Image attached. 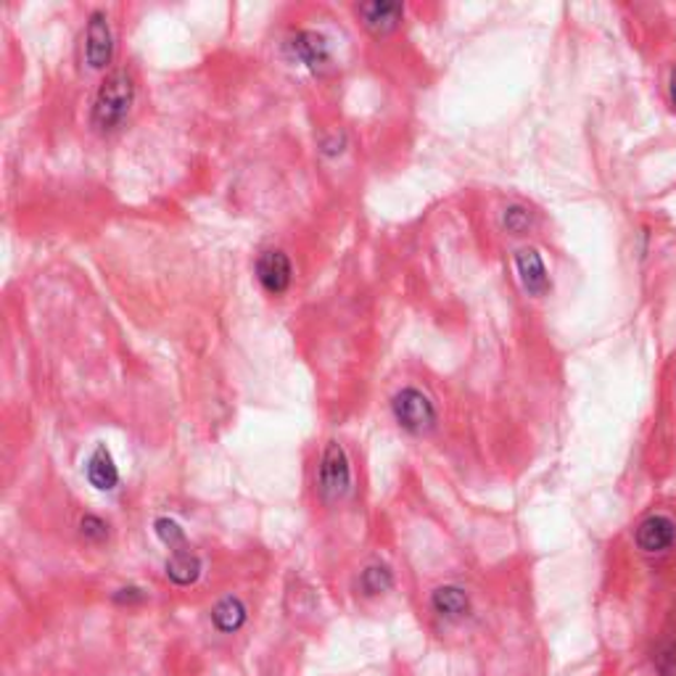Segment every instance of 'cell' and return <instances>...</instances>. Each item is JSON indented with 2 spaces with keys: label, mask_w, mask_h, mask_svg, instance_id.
<instances>
[{
  "label": "cell",
  "mask_w": 676,
  "mask_h": 676,
  "mask_svg": "<svg viewBox=\"0 0 676 676\" xmlns=\"http://www.w3.org/2000/svg\"><path fill=\"white\" fill-rule=\"evenodd\" d=\"M132 104H135V78L128 69H114L100 82L96 98H93L91 124L100 135H109V132L122 128L124 119L130 117Z\"/></svg>",
  "instance_id": "1"
},
{
  "label": "cell",
  "mask_w": 676,
  "mask_h": 676,
  "mask_svg": "<svg viewBox=\"0 0 676 676\" xmlns=\"http://www.w3.org/2000/svg\"><path fill=\"white\" fill-rule=\"evenodd\" d=\"M391 418L404 434L426 436L439 426V407L423 389L402 387L391 396Z\"/></svg>",
  "instance_id": "2"
},
{
  "label": "cell",
  "mask_w": 676,
  "mask_h": 676,
  "mask_svg": "<svg viewBox=\"0 0 676 676\" xmlns=\"http://www.w3.org/2000/svg\"><path fill=\"white\" fill-rule=\"evenodd\" d=\"M352 484H355V476H352V463L344 444L336 439L328 441L325 450L320 454L318 478H315L320 499L325 505H336L341 499L349 497Z\"/></svg>",
  "instance_id": "3"
},
{
  "label": "cell",
  "mask_w": 676,
  "mask_h": 676,
  "mask_svg": "<svg viewBox=\"0 0 676 676\" xmlns=\"http://www.w3.org/2000/svg\"><path fill=\"white\" fill-rule=\"evenodd\" d=\"M631 539H635L637 553L644 558H666L676 549V515L666 510L642 515L631 532Z\"/></svg>",
  "instance_id": "4"
},
{
  "label": "cell",
  "mask_w": 676,
  "mask_h": 676,
  "mask_svg": "<svg viewBox=\"0 0 676 676\" xmlns=\"http://www.w3.org/2000/svg\"><path fill=\"white\" fill-rule=\"evenodd\" d=\"M513 270L518 277V286L529 299H545L553 290V277L549 268L542 257V251L532 244H523L521 249L513 251Z\"/></svg>",
  "instance_id": "5"
},
{
  "label": "cell",
  "mask_w": 676,
  "mask_h": 676,
  "mask_svg": "<svg viewBox=\"0 0 676 676\" xmlns=\"http://www.w3.org/2000/svg\"><path fill=\"white\" fill-rule=\"evenodd\" d=\"M82 59H85L87 69L93 72H104L111 67L114 61V33L106 11H93L87 16L85 27V50H82Z\"/></svg>",
  "instance_id": "6"
},
{
  "label": "cell",
  "mask_w": 676,
  "mask_h": 676,
  "mask_svg": "<svg viewBox=\"0 0 676 676\" xmlns=\"http://www.w3.org/2000/svg\"><path fill=\"white\" fill-rule=\"evenodd\" d=\"M288 54L294 56V61H299L301 67H307L309 72L320 74L331 67L333 61V46L325 35L318 29H299L288 37Z\"/></svg>",
  "instance_id": "7"
},
{
  "label": "cell",
  "mask_w": 676,
  "mask_h": 676,
  "mask_svg": "<svg viewBox=\"0 0 676 676\" xmlns=\"http://www.w3.org/2000/svg\"><path fill=\"white\" fill-rule=\"evenodd\" d=\"M254 273L264 294L283 296L294 283V264L283 249H268L257 257Z\"/></svg>",
  "instance_id": "8"
},
{
  "label": "cell",
  "mask_w": 676,
  "mask_h": 676,
  "mask_svg": "<svg viewBox=\"0 0 676 676\" xmlns=\"http://www.w3.org/2000/svg\"><path fill=\"white\" fill-rule=\"evenodd\" d=\"M404 11H407L404 9V3L372 0V3H359L355 9V14L372 37H389L402 27Z\"/></svg>",
  "instance_id": "9"
},
{
  "label": "cell",
  "mask_w": 676,
  "mask_h": 676,
  "mask_svg": "<svg viewBox=\"0 0 676 676\" xmlns=\"http://www.w3.org/2000/svg\"><path fill=\"white\" fill-rule=\"evenodd\" d=\"M428 605H431L434 616L444 624H463L473 613V600L460 584L436 586L428 597Z\"/></svg>",
  "instance_id": "10"
},
{
  "label": "cell",
  "mask_w": 676,
  "mask_h": 676,
  "mask_svg": "<svg viewBox=\"0 0 676 676\" xmlns=\"http://www.w3.org/2000/svg\"><path fill=\"white\" fill-rule=\"evenodd\" d=\"M201 571H204V564H201V558L191 547L182 545L169 549V558L167 564H164V573H167V579L173 581L175 586H193L195 581L201 579Z\"/></svg>",
  "instance_id": "11"
},
{
  "label": "cell",
  "mask_w": 676,
  "mask_h": 676,
  "mask_svg": "<svg viewBox=\"0 0 676 676\" xmlns=\"http://www.w3.org/2000/svg\"><path fill=\"white\" fill-rule=\"evenodd\" d=\"M539 225V214L523 201H510L499 210V230L510 238H529Z\"/></svg>",
  "instance_id": "12"
},
{
  "label": "cell",
  "mask_w": 676,
  "mask_h": 676,
  "mask_svg": "<svg viewBox=\"0 0 676 676\" xmlns=\"http://www.w3.org/2000/svg\"><path fill=\"white\" fill-rule=\"evenodd\" d=\"M85 476L93 489L98 491H114L119 486V467L114 463L111 452L106 450V444H98L96 452L91 454L85 465Z\"/></svg>",
  "instance_id": "13"
},
{
  "label": "cell",
  "mask_w": 676,
  "mask_h": 676,
  "mask_svg": "<svg viewBox=\"0 0 676 676\" xmlns=\"http://www.w3.org/2000/svg\"><path fill=\"white\" fill-rule=\"evenodd\" d=\"M210 618L212 627L217 629L220 635H236V631L244 629L249 610H246V603L238 595H225L223 600L214 603Z\"/></svg>",
  "instance_id": "14"
},
{
  "label": "cell",
  "mask_w": 676,
  "mask_h": 676,
  "mask_svg": "<svg viewBox=\"0 0 676 676\" xmlns=\"http://www.w3.org/2000/svg\"><path fill=\"white\" fill-rule=\"evenodd\" d=\"M357 590L363 592V597H368V600L389 595V592L394 590V571H391L389 564L376 560V564L365 566L363 571H359Z\"/></svg>",
  "instance_id": "15"
},
{
  "label": "cell",
  "mask_w": 676,
  "mask_h": 676,
  "mask_svg": "<svg viewBox=\"0 0 676 676\" xmlns=\"http://www.w3.org/2000/svg\"><path fill=\"white\" fill-rule=\"evenodd\" d=\"M154 532L169 549L188 545L186 532H182L180 523L173 521V518H156V521H154Z\"/></svg>",
  "instance_id": "16"
},
{
  "label": "cell",
  "mask_w": 676,
  "mask_h": 676,
  "mask_svg": "<svg viewBox=\"0 0 676 676\" xmlns=\"http://www.w3.org/2000/svg\"><path fill=\"white\" fill-rule=\"evenodd\" d=\"M80 534L85 536L87 542H93V545H100V542L109 539V523L98 515H82Z\"/></svg>",
  "instance_id": "17"
},
{
  "label": "cell",
  "mask_w": 676,
  "mask_h": 676,
  "mask_svg": "<svg viewBox=\"0 0 676 676\" xmlns=\"http://www.w3.org/2000/svg\"><path fill=\"white\" fill-rule=\"evenodd\" d=\"M661 96L668 109L676 114V61H668L661 69Z\"/></svg>",
  "instance_id": "18"
},
{
  "label": "cell",
  "mask_w": 676,
  "mask_h": 676,
  "mask_svg": "<svg viewBox=\"0 0 676 676\" xmlns=\"http://www.w3.org/2000/svg\"><path fill=\"white\" fill-rule=\"evenodd\" d=\"M655 668H659V676H676V653L674 650H661L655 655Z\"/></svg>",
  "instance_id": "19"
},
{
  "label": "cell",
  "mask_w": 676,
  "mask_h": 676,
  "mask_svg": "<svg viewBox=\"0 0 676 676\" xmlns=\"http://www.w3.org/2000/svg\"><path fill=\"white\" fill-rule=\"evenodd\" d=\"M145 600V592L138 590V586H122V590L114 592V603L119 605H135V603H143Z\"/></svg>",
  "instance_id": "20"
},
{
  "label": "cell",
  "mask_w": 676,
  "mask_h": 676,
  "mask_svg": "<svg viewBox=\"0 0 676 676\" xmlns=\"http://www.w3.org/2000/svg\"><path fill=\"white\" fill-rule=\"evenodd\" d=\"M674 394H676V368H674Z\"/></svg>",
  "instance_id": "21"
}]
</instances>
